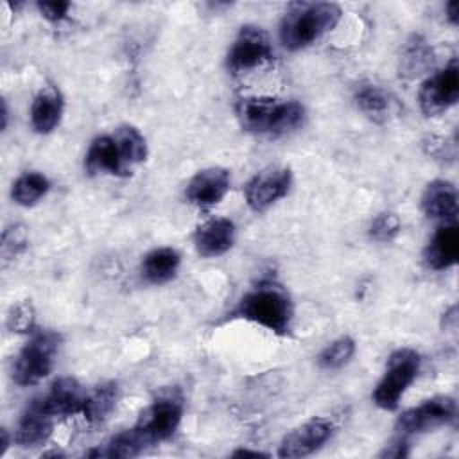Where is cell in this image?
<instances>
[{
  "label": "cell",
  "instance_id": "cell-1",
  "mask_svg": "<svg viewBox=\"0 0 459 459\" xmlns=\"http://www.w3.org/2000/svg\"><path fill=\"white\" fill-rule=\"evenodd\" d=\"M240 126L255 134L278 136L303 124L305 109L296 100L276 97H244L237 102Z\"/></svg>",
  "mask_w": 459,
  "mask_h": 459
},
{
  "label": "cell",
  "instance_id": "cell-2",
  "mask_svg": "<svg viewBox=\"0 0 459 459\" xmlns=\"http://www.w3.org/2000/svg\"><path fill=\"white\" fill-rule=\"evenodd\" d=\"M341 20V9L332 2L292 4L280 25V39L285 48L299 50L332 30Z\"/></svg>",
  "mask_w": 459,
  "mask_h": 459
},
{
  "label": "cell",
  "instance_id": "cell-3",
  "mask_svg": "<svg viewBox=\"0 0 459 459\" xmlns=\"http://www.w3.org/2000/svg\"><path fill=\"white\" fill-rule=\"evenodd\" d=\"M233 314L278 335H285L290 330L292 303L280 285L264 281L242 296Z\"/></svg>",
  "mask_w": 459,
  "mask_h": 459
},
{
  "label": "cell",
  "instance_id": "cell-4",
  "mask_svg": "<svg viewBox=\"0 0 459 459\" xmlns=\"http://www.w3.org/2000/svg\"><path fill=\"white\" fill-rule=\"evenodd\" d=\"M59 341V335L52 330H39L32 333L14 359L13 380L18 385H32L45 378L54 366Z\"/></svg>",
  "mask_w": 459,
  "mask_h": 459
},
{
  "label": "cell",
  "instance_id": "cell-5",
  "mask_svg": "<svg viewBox=\"0 0 459 459\" xmlns=\"http://www.w3.org/2000/svg\"><path fill=\"white\" fill-rule=\"evenodd\" d=\"M420 369V355L411 348H400L387 359V368L373 391V402L384 409L393 411L398 407L400 398L412 384Z\"/></svg>",
  "mask_w": 459,
  "mask_h": 459
},
{
  "label": "cell",
  "instance_id": "cell-6",
  "mask_svg": "<svg viewBox=\"0 0 459 459\" xmlns=\"http://www.w3.org/2000/svg\"><path fill=\"white\" fill-rule=\"evenodd\" d=\"M181 416L183 400L178 393L169 391L160 394L142 411L138 421L134 423V430L142 436L145 445H156L174 434Z\"/></svg>",
  "mask_w": 459,
  "mask_h": 459
},
{
  "label": "cell",
  "instance_id": "cell-7",
  "mask_svg": "<svg viewBox=\"0 0 459 459\" xmlns=\"http://www.w3.org/2000/svg\"><path fill=\"white\" fill-rule=\"evenodd\" d=\"M273 59V47L267 32L256 25H244L228 52V68L233 74L253 70Z\"/></svg>",
  "mask_w": 459,
  "mask_h": 459
},
{
  "label": "cell",
  "instance_id": "cell-8",
  "mask_svg": "<svg viewBox=\"0 0 459 459\" xmlns=\"http://www.w3.org/2000/svg\"><path fill=\"white\" fill-rule=\"evenodd\" d=\"M459 99V68L452 59L445 68L430 75L420 88L418 100L425 117H437Z\"/></svg>",
  "mask_w": 459,
  "mask_h": 459
},
{
  "label": "cell",
  "instance_id": "cell-9",
  "mask_svg": "<svg viewBox=\"0 0 459 459\" xmlns=\"http://www.w3.org/2000/svg\"><path fill=\"white\" fill-rule=\"evenodd\" d=\"M455 418V402L450 396H434L423 403L403 411L396 420V429L402 434L427 432L446 425Z\"/></svg>",
  "mask_w": 459,
  "mask_h": 459
},
{
  "label": "cell",
  "instance_id": "cell-10",
  "mask_svg": "<svg viewBox=\"0 0 459 459\" xmlns=\"http://www.w3.org/2000/svg\"><path fill=\"white\" fill-rule=\"evenodd\" d=\"M292 183V174L285 167H271L255 174L246 185V203L255 212H264L278 199L285 197Z\"/></svg>",
  "mask_w": 459,
  "mask_h": 459
},
{
  "label": "cell",
  "instance_id": "cell-11",
  "mask_svg": "<svg viewBox=\"0 0 459 459\" xmlns=\"http://www.w3.org/2000/svg\"><path fill=\"white\" fill-rule=\"evenodd\" d=\"M333 432V423L328 418H312L290 430L280 443V457H305L326 443Z\"/></svg>",
  "mask_w": 459,
  "mask_h": 459
},
{
  "label": "cell",
  "instance_id": "cell-12",
  "mask_svg": "<svg viewBox=\"0 0 459 459\" xmlns=\"http://www.w3.org/2000/svg\"><path fill=\"white\" fill-rule=\"evenodd\" d=\"M230 190V172L222 167H208L199 170L186 185V199L199 206L210 208L222 201Z\"/></svg>",
  "mask_w": 459,
  "mask_h": 459
},
{
  "label": "cell",
  "instance_id": "cell-13",
  "mask_svg": "<svg viewBox=\"0 0 459 459\" xmlns=\"http://www.w3.org/2000/svg\"><path fill=\"white\" fill-rule=\"evenodd\" d=\"M84 167L90 174H113V176H127L131 174V167L124 160L120 147L113 134L97 136L84 160Z\"/></svg>",
  "mask_w": 459,
  "mask_h": 459
},
{
  "label": "cell",
  "instance_id": "cell-14",
  "mask_svg": "<svg viewBox=\"0 0 459 459\" xmlns=\"http://www.w3.org/2000/svg\"><path fill=\"white\" fill-rule=\"evenodd\" d=\"M84 398H86V393L75 378L61 377L56 382H52L50 389L38 400L43 405V409L56 418V416H68V414L81 412L84 405Z\"/></svg>",
  "mask_w": 459,
  "mask_h": 459
},
{
  "label": "cell",
  "instance_id": "cell-15",
  "mask_svg": "<svg viewBox=\"0 0 459 459\" xmlns=\"http://www.w3.org/2000/svg\"><path fill=\"white\" fill-rule=\"evenodd\" d=\"M52 423H54V416L43 409L38 398H34L25 407L18 421V427L14 432L16 445H20L22 448H34L43 445L52 434Z\"/></svg>",
  "mask_w": 459,
  "mask_h": 459
},
{
  "label": "cell",
  "instance_id": "cell-16",
  "mask_svg": "<svg viewBox=\"0 0 459 459\" xmlns=\"http://www.w3.org/2000/svg\"><path fill=\"white\" fill-rule=\"evenodd\" d=\"M421 210L429 219L452 224L457 221V190L446 179L430 181L421 195Z\"/></svg>",
  "mask_w": 459,
  "mask_h": 459
},
{
  "label": "cell",
  "instance_id": "cell-17",
  "mask_svg": "<svg viewBox=\"0 0 459 459\" xmlns=\"http://www.w3.org/2000/svg\"><path fill=\"white\" fill-rule=\"evenodd\" d=\"M194 242L201 256L212 258L224 255L235 242V224L224 217L210 219L197 228Z\"/></svg>",
  "mask_w": 459,
  "mask_h": 459
},
{
  "label": "cell",
  "instance_id": "cell-18",
  "mask_svg": "<svg viewBox=\"0 0 459 459\" xmlns=\"http://www.w3.org/2000/svg\"><path fill=\"white\" fill-rule=\"evenodd\" d=\"M425 264L434 269H448L452 267L459 258V230L457 224H443L436 230L434 237L430 238L429 246L423 253Z\"/></svg>",
  "mask_w": 459,
  "mask_h": 459
},
{
  "label": "cell",
  "instance_id": "cell-19",
  "mask_svg": "<svg viewBox=\"0 0 459 459\" xmlns=\"http://www.w3.org/2000/svg\"><path fill=\"white\" fill-rule=\"evenodd\" d=\"M61 115H63L61 91L52 84L43 86L34 97L30 106V122L34 131L41 134L52 133L59 126Z\"/></svg>",
  "mask_w": 459,
  "mask_h": 459
},
{
  "label": "cell",
  "instance_id": "cell-20",
  "mask_svg": "<svg viewBox=\"0 0 459 459\" xmlns=\"http://www.w3.org/2000/svg\"><path fill=\"white\" fill-rule=\"evenodd\" d=\"M357 108L375 122H385L398 113L396 99L377 84H364L355 91Z\"/></svg>",
  "mask_w": 459,
  "mask_h": 459
},
{
  "label": "cell",
  "instance_id": "cell-21",
  "mask_svg": "<svg viewBox=\"0 0 459 459\" xmlns=\"http://www.w3.org/2000/svg\"><path fill=\"white\" fill-rule=\"evenodd\" d=\"M181 264V256L172 247H158L142 260V276L154 285L172 280Z\"/></svg>",
  "mask_w": 459,
  "mask_h": 459
},
{
  "label": "cell",
  "instance_id": "cell-22",
  "mask_svg": "<svg viewBox=\"0 0 459 459\" xmlns=\"http://www.w3.org/2000/svg\"><path fill=\"white\" fill-rule=\"evenodd\" d=\"M118 396V387L113 382H106L97 385L91 393L86 394L82 414L90 423H100L108 418V414L115 409Z\"/></svg>",
  "mask_w": 459,
  "mask_h": 459
},
{
  "label": "cell",
  "instance_id": "cell-23",
  "mask_svg": "<svg viewBox=\"0 0 459 459\" xmlns=\"http://www.w3.org/2000/svg\"><path fill=\"white\" fill-rule=\"evenodd\" d=\"M432 63V50L421 36H412L402 52V65L400 74L407 77H414L429 68Z\"/></svg>",
  "mask_w": 459,
  "mask_h": 459
},
{
  "label": "cell",
  "instance_id": "cell-24",
  "mask_svg": "<svg viewBox=\"0 0 459 459\" xmlns=\"http://www.w3.org/2000/svg\"><path fill=\"white\" fill-rule=\"evenodd\" d=\"M50 188L48 179L39 172H25L22 174L11 190L13 199L22 206L36 204Z\"/></svg>",
  "mask_w": 459,
  "mask_h": 459
},
{
  "label": "cell",
  "instance_id": "cell-25",
  "mask_svg": "<svg viewBox=\"0 0 459 459\" xmlns=\"http://www.w3.org/2000/svg\"><path fill=\"white\" fill-rule=\"evenodd\" d=\"M113 136L120 147L124 160L131 169L133 165L142 163L147 158V142L134 126H122L115 131Z\"/></svg>",
  "mask_w": 459,
  "mask_h": 459
},
{
  "label": "cell",
  "instance_id": "cell-26",
  "mask_svg": "<svg viewBox=\"0 0 459 459\" xmlns=\"http://www.w3.org/2000/svg\"><path fill=\"white\" fill-rule=\"evenodd\" d=\"M145 446H147L145 441L142 439V436L133 427V429H127V430H122V432L115 434L106 443V450L100 452V455H108V457H134Z\"/></svg>",
  "mask_w": 459,
  "mask_h": 459
},
{
  "label": "cell",
  "instance_id": "cell-27",
  "mask_svg": "<svg viewBox=\"0 0 459 459\" xmlns=\"http://www.w3.org/2000/svg\"><path fill=\"white\" fill-rule=\"evenodd\" d=\"M355 353V342L351 337L344 335L332 341L317 357V364L323 369H339L350 362Z\"/></svg>",
  "mask_w": 459,
  "mask_h": 459
},
{
  "label": "cell",
  "instance_id": "cell-28",
  "mask_svg": "<svg viewBox=\"0 0 459 459\" xmlns=\"http://www.w3.org/2000/svg\"><path fill=\"white\" fill-rule=\"evenodd\" d=\"M29 244V235L23 224H11L2 233V264L7 265L18 258Z\"/></svg>",
  "mask_w": 459,
  "mask_h": 459
},
{
  "label": "cell",
  "instance_id": "cell-29",
  "mask_svg": "<svg viewBox=\"0 0 459 459\" xmlns=\"http://www.w3.org/2000/svg\"><path fill=\"white\" fill-rule=\"evenodd\" d=\"M400 228H402L400 217L393 212H384L371 221L369 235L377 242H389L400 233Z\"/></svg>",
  "mask_w": 459,
  "mask_h": 459
},
{
  "label": "cell",
  "instance_id": "cell-30",
  "mask_svg": "<svg viewBox=\"0 0 459 459\" xmlns=\"http://www.w3.org/2000/svg\"><path fill=\"white\" fill-rule=\"evenodd\" d=\"M34 321H36V316H34L32 305L29 301H22L11 307V310L7 312L5 325L11 332L27 333V332H32Z\"/></svg>",
  "mask_w": 459,
  "mask_h": 459
},
{
  "label": "cell",
  "instance_id": "cell-31",
  "mask_svg": "<svg viewBox=\"0 0 459 459\" xmlns=\"http://www.w3.org/2000/svg\"><path fill=\"white\" fill-rule=\"evenodd\" d=\"M38 9L43 14V18H47L48 22H61L70 9V2L45 0V2H38Z\"/></svg>",
  "mask_w": 459,
  "mask_h": 459
},
{
  "label": "cell",
  "instance_id": "cell-32",
  "mask_svg": "<svg viewBox=\"0 0 459 459\" xmlns=\"http://www.w3.org/2000/svg\"><path fill=\"white\" fill-rule=\"evenodd\" d=\"M423 147L427 151V154L434 156V158H445V156H454L452 152H448V142L441 136H429L423 142Z\"/></svg>",
  "mask_w": 459,
  "mask_h": 459
},
{
  "label": "cell",
  "instance_id": "cell-33",
  "mask_svg": "<svg viewBox=\"0 0 459 459\" xmlns=\"http://www.w3.org/2000/svg\"><path fill=\"white\" fill-rule=\"evenodd\" d=\"M405 455H407V443L402 437L391 441L384 448V452H380V457H405Z\"/></svg>",
  "mask_w": 459,
  "mask_h": 459
},
{
  "label": "cell",
  "instance_id": "cell-34",
  "mask_svg": "<svg viewBox=\"0 0 459 459\" xmlns=\"http://www.w3.org/2000/svg\"><path fill=\"white\" fill-rule=\"evenodd\" d=\"M446 18L450 23H457V4L455 2H448L446 4Z\"/></svg>",
  "mask_w": 459,
  "mask_h": 459
},
{
  "label": "cell",
  "instance_id": "cell-35",
  "mask_svg": "<svg viewBox=\"0 0 459 459\" xmlns=\"http://www.w3.org/2000/svg\"><path fill=\"white\" fill-rule=\"evenodd\" d=\"M235 457H246V455H251V457H258V455H267V454H262L258 450H247V448H240L237 452H233Z\"/></svg>",
  "mask_w": 459,
  "mask_h": 459
},
{
  "label": "cell",
  "instance_id": "cell-36",
  "mask_svg": "<svg viewBox=\"0 0 459 459\" xmlns=\"http://www.w3.org/2000/svg\"><path fill=\"white\" fill-rule=\"evenodd\" d=\"M7 446H9V437H7V430H5V429H2V450H0V454H4V452L7 450Z\"/></svg>",
  "mask_w": 459,
  "mask_h": 459
}]
</instances>
